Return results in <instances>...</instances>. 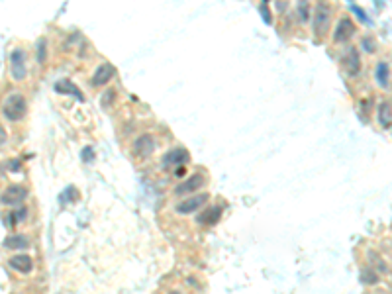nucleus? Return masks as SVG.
<instances>
[{
	"label": "nucleus",
	"mask_w": 392,
	"mask_h": 294,
	"mask_svg": "<svg viewBox=\"0 0 392 294\" xmlns=\"http://www.w3.org/2000/svg\"><path fill=\"white\" fill-rule=\"evenodd\" d=\"M26 98H24L20 92H12L6 96L4 104H2V112L4 118L10 120V122H18L26 116Z\"/></svg>",
	"instance_id": "f257e3e1"
},
{
	"label": "nucleus",
	"mask_w": 392,
	"mask_h": 294,
	"mask_svg": "<svg viewBox=\"0 0 392 294\" xmlns=\"http://www.w3.org/2000/svg\"><path fill=\"white\" fill-rule=\"evenodd\" d=\"M28 196V190H26V186L22 184H10V186H6L4 188V192H2V204L6 206H18V204L24 202V198Z\"/></svg>",
	"instance_id": "f03ea898"
},
{
	"label": "nucleus",
	"mask_w": 392,
	"mask_h": 294,
	"mask_svg": "<svg viewBox=\"0 0 392 294\" xmlns=\"http://www.w3.org/2000/svg\"><path fill=\"white\" fill-rule=\"evenodd\" d=\"M10 73L16 81H24L26 77V51L24 49H14L10 53Z\"/></svg>",
	"instance_id": "7ed1b4c3"
},
{
	"label": "nucleus",
	"mask_w": 392,
	"mask_h": 294,
	"mask_svg": "<svg viewBox=\"0 0 392 294\" xmlns=\"http://www.w3.org/2000/svg\"><path fill=\"white\" fill-rule=\"evenodd\" d=\"M329 8L325 4H318L316 6V14H314V32L316 36H323L327 32V26H329Z\"/></svg>",
	"instance_id": "20e7f679"
},
{
	"label": "nucleus",
	"mask_w": 392,
	"mask_h": 294,
	"mask_svg": "<svg viewBox=\"0 0 392 294\" xmlns=\"http://www.w3.org/2000/svg\"><path fill=\"white\" fill-rule=\"evenodd\" d=\"M153 149H155V139L149 136V134H143V136H139L136 141H134V155L136 157H149L151 153H153Z\"/></svg>",
	"instance_id": "39448f33"
},
{
	"label": "nucleus",
	"mask_w": 392,
	"mask_h": 294,
	"mask_svg": "<svg viewBox=\"0 0 392 294\" xmlns=\"http://www.w3.org/2000/svg\"><path fill=\"white\" fill-rule=\"evenodd\" d=\"M341 65H343V69L347 71V75H351V77L359 73V69H361V59H359V53H357L355 47H349L345 53H343Z\"/></svg>",
	"instance_id": "423d86ee"
},
{
	"label": "nucleus",
	"mask_w": 392,
	"mask_h": 294,
	"mask_svg": "<svg viewBox=\"0 0 392 294\" xmlns=\"http://www.w3.org/2000/svg\"><path fill=\"white\" fill-rule=\"evenodd\" d=\"M210 200V196H208L206 192H202V194H196V196H192V198H188V200H183L181 204H177V212L179 214H190V212H196L200 206H204V204Z\"/></svg>",
	"instance_id": "0eeeda50"
},
{
	"label": "nucleus",
	"mask_w": 392,
	"mask_h": 294,
	"mask_svg": "<svg viewBox=\"0 0 392 294\" xmlns=\"http://www.w3.org/2000/svg\"><path fill=\"white\" fill-rule=\"evenodd\" d=\"M353 34H355V24L351 22L349 18H341V20L337 22V26H335L333 40H335V42H347Z\"/></svg>",
	"instance_id": "6e6552de"
},
{
	"label": "nucleus",
	"mask_w": 392,
	"mask_h": 294,
	"mask_svg": "<svg viewBox=\"0 0 392 294\" xmlns=\"http://www.w3.org/2000/svg\"><path fill=\"white\" fill-rule=\"evenodd\" d=\"M116 69L110 65V63H102L100 67L94 71L93 75V85L94 87H102V85H106L112 77H114Z\"/></svg>",
	"instance_id": "1a4fd4ad"
},
{
	"label": "nucleus",
	"mask_w": 392,
	"mask_h": 294,
	"mask_svg": "<svg viewBox=\"0 0 392 294\" xmlns=\"http://www.w3.org/2000/svg\"><path fill=\"white\" fill-rule=\"evenodd\" d=\"M8 265H10V269H14V271H18V272H30L34 269V261H32V257L26 255V253H20V255L10 257Z\"/></svg>",
	"instance_id": "9d476101"
},
{
	"label": "nucleus",
	"mask_w": 392,
	"mask_h": 294,
	"mask_svg": "<svg viewBox=\"0 0 392 294\" xmlns=\"http://www.w3.org/2000/svg\"><path fill=\"white\" fill-rule=\"evenodd\" d=\"M204 184V177L202 175H194V177H190L188 181L181 182L177 188H175V194H188V192H194V190H198L200 186Z\"/></svg>",
	"instance_id": "9b49d317"
},
{
	"label": "nucleus",
	"mask_w": 392,
	"mask_h": 294,
	"mask_svg": "<svg viewBox=\"0 0 392 294\" xmlns=\"http://www.w3.org/2000/svg\"><path fill=\"white\" fill-rule=\"evenodd\" d=\"M188 161V153L181 147H175L171 151H167L163 155V167H169V165H181V163H186Z\"/></svg>",
	"instance_id": "f8f14e48"
},
{
	"label": "nucleus",
	"mask_w": 392,
	"mask_h": 294,
	"mask_svg": "<svg viewBox=\"0 0 392 294\" xmlns=\"http://www.w3.org/2000/svg\"><path fill=\"white\" fill-rule=\"evenodd\" d=\"M378 122H380L382 128L392 126V106L388 102H382V104L378 106Z\"/></svg>",
	"instance_id": "ddd939ff"
},
{
	"label": "nucleus",
	"mask_w": 392,
	"mask_h": 294,
	"mask_svg": "<svg viewBox=\"0 0 392 294\" xmlns=\"http://www.w3.org/2000/svg\"><path fill=\"white\" fill-rule=\"evenodd\" d=\"M220 214H222V210H220V206H214V208H208L206 212H202V214L198 216V222H200V224H214V222H218V218H220Z\"/></svg>",
	"instance_id": "4468645a"
},
{
	"label": "nucleus",
	"mask_w": 392,
	"mask_h": 294,
	"mask_svg": "<svg viewBox=\"0 0 392 294\" xmlns=\"http://www.w3.org/2000/svg\"><path fill=\"white\" fill-rule=\"evenodd\" d=\"M55 91L57 92H67V94H75L79 100H83V92L79 91L71 81H59L57 85H55Z\"/></svg>",
	"instance_id": "2eb2a0df"
},
{
	"label": "nucleus",
	"mask_w": 392,
	"mask_h": 294,
	"mask_svg": "<svg viewBox=\"0 0 392 294\" xmlns=\"http://www.w3.org/2000/svg\"><path fill=\"white\" fill-rule=\"evenodd\" d=\"M28 237L26 235H10L6 241H4V245L8 249H26L28 247Z\"/></svg>",
	"instance_id": "dca6fc26"
},
{
	"label": "nucleus",
	"mask_w": 392,
	"mask_h": 294,
	"mask_svg": "<svg viewBox=\"0 0 392 294\" xmlns=\"http://www.w3.org/2000/svg\"><path fill=\"white\" fill-rule=\"evenodd\" d=\"M376 81H378V85L380 87H388V63L386 61H380L378 65H376Z\"/></svg>",
	"instance_id": "f3484780"
},
{
	"label": "nucleus",
	"mask_w": 392,
	"mask_h": 294,
	"mask_svg": "<svg viewBox=\"0 0 392 294\" xmlns=\"http://www.w3.org/2000/svg\"><path fill=\"white\" fill-rule=\"evenodd\" d=\"M361 280H363L365 284H374V282L378 280V274H376V272H372V267L363 269V271H361Z\"/></svg>",
	"instance_id": "a211bd4d"
},
{
	"label": "nucleus",
	"mask_w": 392,
	"mask_h": 294,
	"mask_svg": "<svg viewBox=\"0 0 392 294\" xmlns=\"http://www.w3.org/2000/svg\"><path fill=\"white\" fill-rule=\"evenodd\" d=\"M298 16L302 22H306L308 20V16H310V6L308 4H304V2H300L298 4Z\"/></svg>",
	"instance_id": "6ab92c4d"
},
{
	"label": "nucleus",
	"mask_w": 392,
	"mask_h": 294,
	"mask_svg": "<svg viewBox=\"0 0 392 294\" xmlns=\"http://www.w3.org/2000/svg\"><path fill=\"white\" fill-rule=\"evenodd\" d=\"M24 218H26V210H24V208H18L8 220H10V224H18V222H22Z\"/></svg>",
	"instance_id": "aec40b11"
},
{
	"label": "nucleus",
	"mask_w": 392,
	"mask_h": 294,
	"mask_svg": "<svg viewBox=\"0 0 392 294\" xmlns=\"http://www.w3.org/2000/svg\"><path fill=\"white\" fill-rule=\"evenodd\" d=\"M38 61H40V63L46 61V40H42V42L38 44Z\"/></svg>",
	"instance_id": "412c9836"
},
{
	"label": "nucleus",
	"mask_w": 392,
	"mask_h": 294,
	"mask_svg": "<svg viewBox=\"0 0 392 294\" xmlns=\"http://www.w3.org/2000/svg\"><path fill=\"white\" fill-rule=\"evenodd\" d=\"M259 10H261V14H263V18H265V22L271 24V12H269V4L267 2H263L261 6H259Z\"/></svg>",
	"instance_id": "4be33fe9"
},
{
	"label": "nucleus",
	"mask_w": 392,
	"mask_h": 294,
	"mask_svg": "<svg viewBox=\"0 0 392 294\" xmlns=\"http://www.w3.org/2000/svg\"><path fill=\"white\" fill-rule=\"evenodd\" d=\"M351 10H353V12L359 16V20H361V22H367V20H369V18H367V14L363 12V8H359L357 4H351Z\"/></svg>",
	"instance_id": "5701e85b"
},
{
	"label": "nucleus",
	"mask_w": 392,
	"mask_h": 294,
	"mask_svg": "<svg viewBox=\"0 0 392 294\" xmlns=\"http://www.w3.org/2000/svg\"><path fill=\"white\" fill-rule=\"evenodd\" d=\"M363 47H365V51H370V53H372V51H376V49H374V42L369 40V38H365V40H363Z\"/></svg>",
	"instance_id": "b1692460"
},
{
	"label": "nucleus",
	"mask_w": 392,
	"mask_h": 294,
	"mask_svg": "<svg viewBox=\"0 0 392 294\" xmlns=\"http://www.w3.org/2000/svg\"><path fill=\"white\" fill-rule=\"evenodd\" d=\"M93 157H94V153H93V149H91V147L83 149V159H85V161H93Z\"/></svg>",
	"instance_id": "393cba45"
},
{
	"label": "nucleus",
	"mask_w": 392,
	"mask_h": 294,
	"mask_svg": "<svg viewBox=\"0 0 392 294\" xmlns=\"http://www.w3.org/2000/svg\"><path fill=\"white\" fill-rule=\"evenodd\" d=\"M175 175H177V177H183V175H185V169H183V167H181V169H177V171H175Z\"/></svg>",
	"instance_id": "a878e982"
},
{
	"label": "nucleus",
	"mask_w": 392,
	"mask_h": 294,
	"mask_svg": "<svg viewBox=\"0 0 392 294\" xmlns=\"http://www.w3.org/2000/svg\"><path fill=\"white\" fill-rule=\"evenodd\" d=\"M169 294H181V292H169Z\"/></svg>",
	"instance_id": "bb28decb"
}]
</instances>
